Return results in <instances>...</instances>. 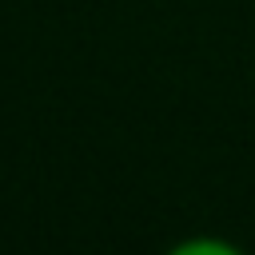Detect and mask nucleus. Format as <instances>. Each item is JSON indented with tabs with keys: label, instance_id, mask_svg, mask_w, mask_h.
I'll use <instances>...</instances> for the list:
<instances>
[{
	"label": "nucleus",
	"instance_id": "obj_1",
	"mask_svg": "<svg viewBox=\"0 0 255 255\" xmlns=\"http://www.w3.org/2000/svg\"><path fill=\"white\" fill-rule=\"evenodd\" d=\"M163 255H247V251L219 235H191V239H179L175 247H167Z\"/></svg>",
	"mask_w": 255,
	"mask_h": 255
}]
</instances>
